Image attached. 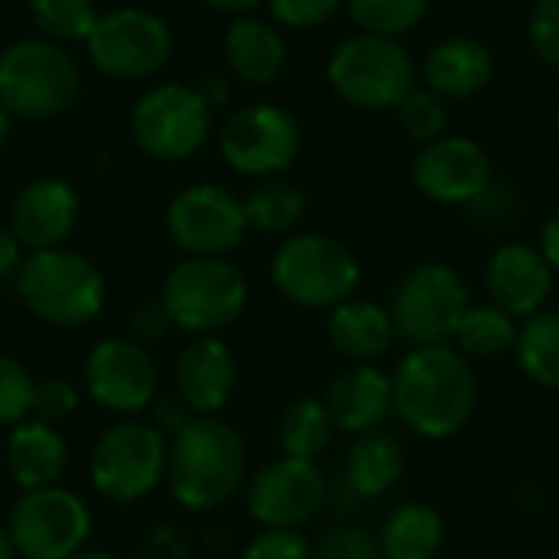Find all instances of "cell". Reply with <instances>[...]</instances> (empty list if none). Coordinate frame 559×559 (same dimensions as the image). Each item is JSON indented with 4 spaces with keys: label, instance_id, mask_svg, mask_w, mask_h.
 Wrapping results in <instances>:
<instances>
[{
    "label": "cell",
    "instance_id": "1",
    "mask_svg": "<svg viewBox=\"0 0 559 559\" xmlns=\"http://www.w3.org/2000/svg\"><path fill=\"white\" fill-rule=\"evenodd\" d=\"M478 406L472 360L452 344L413 347L393 373V413L429 442L459 436Z\"/></svg>",
    "mask_w": 559,
    "mask_h": 559
},
{
    "label": "cell",
    "instance_id": "2",
    "mask_svg": "<svg viewBox=\"0 0 559 559\" xmlns=\"http://www.w3.org/2000/svg\"><path fill=\"white\" fill-rule=\"evenodd\" d=\"M246 442L242 436L216 419L193 416L167 445V488L187 511L223 508L246 481Z\"/></svg>",
    "mask_w": 559,
    "mask_h": 559
},
{
    "label": "cell",
    "instance_id": "3",
    "mask_svg": "<svg viewBox=\"0 0 559 559\" xmlns=\"http://www.w3.org/2000/svg\"><path fill=\"white\" fill-rule=\"evenodd\" d=\"M20 301L52 328H82L105 308V278L92 259L66 246L29 252L16 272Z\"/></svg>",
    "mask_w": 559,
    "mask_h": 559
},
{
    "label": "cell",
    "instance_id": "4",
    "mask_svg": "<svg viewBox=\"0 0 559 559\" xmlns=\"http://www.w3.org/2000/svg\"><path fill=\"white\" fill-rule=\"evenodd\" d=\"M269 272L275 292L305 311H334L360 288L357 255L344 242L318 233L288 236L275 249Z\"/></svg>",
    "mask_w": 559,
    "mask_h": 559
},
{
    "label": "cell",
    "instance_id": "5",
    "mask_svg": "<svg viewBox=\"0 0 559 559\" xmlns=\"http://www.w3.org/2000/svg\"><path fill=\"white\" fill-rule=\"evenodd\" d=\"M160 301L174 328L206 337L226 331L246 311L249 282L223 255H187L164 275Z\"/></svg>",
    "mask_w": 559,
    "mask_h": 559
},
{
    "label": "cell",
    "instance_id": "6",
    "mask_svg": "<svg viewBox=\"0 0 559 559\" xmlns=\"http://www.w3.org/2000/svg\"><path fill=\"white\" fill-rule=\"evenodd\" d=\"M79 95V62L46 36L16 39L0 52V108L10 118H49Z\"/></svg>",
    "mask_w": 559,
    "mask_h": 559
},
{
    "label": "cell",
    "instance_id": "7",
    "mask_svg": "<svg viewBox=\"0 0 559 559\" xmlns=\"http://www.w3.org/2000/svg\"><path fill=\"white\" fill-rule=\"evenodd\" d=\"M472 308V288L459 269L445 262L413 265L390 295V318L396 337L409 347L449 344Z\"/></svg>",
    "mask_w": 559,
    "mask_h": 559
},
{
    "label": "cell",
    "instance_id": "8",
    "mask_svg": "<svg viewBox=\"0 0 559 559\" xmlns=\"http://www.w3.org/2000/svg\"><path fill=\"white\" fill-rule=\"evenodd\" d=\"M416 66L409 52L386 36H350L328 59L331 88L354 108L386 111L416 88Z\"/></svg>",
    "mask_w": 559,
    "mask_h": 559
},
{
    "label": "cell",
    "instance_id": "9",
    "mask_svg": "<svg viewBox=\"0 0 559 559\" xmlns=\"http://www.w3.org/2000/svg\"><path fill=\"white\" fill-rule=\"evenodd\" d=\"M167 436L151 423H118L92 449L88 475L102 498L134 504L167 478Z\"/></svg>",
    "mask_w": 559,
    "mask_h": 559
},
{
    "label": "cell",
    "instance_id": "10",
    "mask_svg": "<svg viewBox=\"0 0 559 559\" xmlns=\"http://www.w3.org/2000/svg\"><path fill=\"white\" fill-rule=\"evenodd\" d=\"M213 128V105L183 82H164L144 92L131 108V138L154 160L193 157Z\"/></svg>",
    "mask_w": 559,
    "mask_h": 559
},
{
    "label": "cell",
    "instance_id": "11",
    "mask_svg": "<svg viewBox=\"0 0 559 559\" xmlns=\"http://www.w3.org/2000/svg\"><path fill=\"white\" fill-rule=\"evenodd\" d=\"M92 66L108 79H147L164 69L174 49L170 26L141 7H121L98 16L85 39Z\"/></svg>",
    "mask_w": 559,
    "mask_h": 559
},
{
    "label": "cell",
    "instance_id": "12",
    "mask_svg": "<svg viewBox=\"0 0 559 559\" xmlns=\"http://www.w3.org/2000/svg\"><path fill=\"white\" fill-rule=\"evenodd\" d=\"M7 531L20 559H69L85 550L92 514L75 491L52 485L23 491L10 511Z\"/></svg>",
    "mask_w": 559,
    "mask_h": 559
},
{
    "label": "cell",
    "instance_id": "13",
    "mask_svg": "<svg viewBox=\"0 0 559 559\" xmlns=\"http://www.w3.org/2000/svg\"><path fill=\"white\" fill-rule=\"evenodd\" d=\"M167 233L187 255H229L249 233L246 203L219 183L183 187L167 206Z\"/></svg>",
    "mask_w": 559,
    "mask_h": 559
},
{
    "label": "cell",
    "instance_id": "14",
    "mask_svg": "<svg viewBox=\"0 0 559 559\" xmlns=\"http://www.w3.org/2000/svg\"><path fill=\"white\" fill-rule=\"evenodd\" d=\"M301 151V128L295 115L278 105H249L219 128L223 160L246 177H275Z\"/></svg>",
    "mask_w": 559,
    "mask_h": 559
},
{
    "label": "cell",
    "instance_id": "15",
    "mask_svg": "<svg viewBox=\"0 0 559 559\" xmlns=\"http://www.w3.org/2000/svg\"><path fill=\"white\" fill-rule=\"evenodd\" d=\"M328 501V478L318 462L305 459H272L262 465L246 491L249 518L262 527L298 531L301 524L314 521Z\"/></svg>",
    "mask_w": 559,
    "mask_h": 559
},
{
    "label": "cell",
    "instance_id": "16",
    "mask_svg": "<svg viewBox=\"0 0 559 559\" xmlns=\"http://www.w3.org/2000/svg\"><path fill=\"white\" fill-rule=\"evenodd\" d=\"M85 390L108 413H144L157 400V364L134 337H105L85 357Z\"/></svg>",
    "mask_w": 559,
    "mask_h": 559
},
{
    "label": "cell",
    "instance_id": "17",
    "mask_svg": "<svg viewBox=\"0 0 559 559\" xmlns=\"http://www.w3.org/2000/svg\"><path fill=\"white\" fill-rule=\"evenodd\" d=\"M413 183L423 197L445 206H468L491 187V157L472 138L442 134L419 147Z\"/></svg>",
    "mask_w": 559,
    "mask_h": 559
},
{
    "label": "cell",
    "instance_id": "18",
    "mask_svg": "<svg viewBox=\"0 0 559 559\" xmlns=\"http://www.w3.org/2000/svg\"><path fill=\"white\" fill-rule=\"evenodd\" d=\"M554 269L540 249L531 242H508L495 249L485 269V288L491 305L508 311L518 321H527L547 308L554 292Z\"/></svg>",
    "mask_w": 559,
    "mask_h": 559
},
{
    "label": "cell",
    "instance_id": "19",
    "mask_svg": "<svg viewBox=\"0 0 559 559\" xmlns=\"http://www.w3.org/2000/svg\"><path fill=\"white\" fill-rule=\"evenodd\" d=\"M79 223V197L59 177L26 183L10 210V229L26 252L62 246Z\"/></svg>",
    "mask_w": 559,
    "mask_h": 559
},
{
    "label": "cell",
    "instance_id": "20",
    "mask_svg": "<svg viewBox=\"0 0 559 559\" xmlns=\"http://www.w3.org/2000/svg\"><path fill=\"white\" fill-rule=\"evenodd\" d=\"M177 396L190 406L193 416H216L239 380L233 350L216 337H193L177 357Z\"/></svg>",
    "mask_w": 559,
    "mask_h": 559
},
{
    "label": "cell",
    "instance_id": "21",
    "mask_svg": "<svg viewBox=\"0 0 559 559\" xmlns=\"http://www.w3.org/2000/svg\"><path fill=\"white\" fill-rule=\"evenodd\" d=\"M324 406L337 432L347 436L373 432L393 413V377L383 373L377 364H350L331 380L324 393Z\"/></svg>",
    "mask_w": 559,
    "mask_h": 559
},
{
    "label": "cell",
    "instance_id": "22",
    "mask_svg": "<svg viewBox=\"0 0 559 559\" xmlns=\"http://www.w3.org/2000/svg\"><path fill=\"white\" fill-rule=\"evenodd\" d=\"M3 459H7L10 478L20 485V491H39V488L59 485V478L66 475V465H69V449L52 423L29 416L10 429Z\"/></svg>",
    "mask_w": 559,
    "mask_h": 559
},
{
    "label": "cell",
    "instance_id": "23",
    "mask_svg": "<svg viewBox=\"0 0 559 559\" xmlns=\"http://www.w3.org/2000/svg\"><path fill=\"white\" fill-rule=\"evenodd\" d=\"M328 341L350 364H377L393 350L400 337L390 308L377 301L350 298L334 311H328Z\"/></svg>",
    "mask_w": 559,
    "mask_h": 559
},
{
    "label": "cell",
    "instance_id": "24",
    "mask_svg": "<svg viewBox=\"0 0 559 559\" xmlns=\"http://www.w3.org/2000/svg\"><path fill=\"white\" fill-rule=\"evenodd\" d=\"M495 75V56L472 36H449L436 43L423 62V79L439 98H472Z\"/></svg>",
    "mask_w": 559,
    "mask_h": 559
},
{
    "label": "cell",
    "instance_id": "25",
    "mask_svg": "<svg viewBox=\"0 0 559 559\" xmlns=\"http://www.w3.org/2000/svg\"><path fill=\"white\" fill-rule=\"evenodd\" d=\"M403 472H406V449L393 432L373 429V432L354 436L347 459H344V485L357 498L377 501L390 495L400 485Z\"/></svg>",
    "mask_w": 559,
    "mask_h": 559
},
{
    "label": "cell",
    "instance_id": "26",
    "mask_svg": "<svg viewBox=\"0 0 559 559\" xmlns=\"http://www.w3.org/2000/svg\"><path fill=\"white\" fill-rule=\"evenodd\" d=\"M226 66L249 85H269L285 69V39L282 33L255 16H239L223 39Z\"/></svg>",
    "mask_w": 559,
    "mask_h": 559
},
{
    "label": "cell",
    "instance_id": "27",
    "mask_svg": "<svg viewBox=\"0 0 559 559\" xmlns=\"http://www.w3.org/2000/svg\"><path fill=\"white\" fill-rule=\"evenodd\" d=\"M377 544L383 559H436L445 547V521L436 508L406 501L383 518Z\"/></svg>",
    "mask_w": 559,
    "mask_h": 559
},
{
    "label": "cell",
    "instance_id": "28",
    "mask_svg": "<svg viewBox=\"0 0 559 559\" xmlns=\"http://www.w3.org/2000/svg\"><path fill=\"white\" fill-rule=\"evenodd\" d=\"M334 419L324 406V400L318 396H298L285 406L282 423H278V442L282 452L292 459H305V462H318L331 442H334Z\"/></svg>",
    "mask_w": 559,
    "mask_h": 559
},
{
    "label": "cell",
    "instance_id": "29",
    "mask_svg": "<svg viewBox=\"0 0 559 559\" xmlns=\"http://www.w3.org/2000/svg\"><path fill=\"white\" fill-rule=\"evenodd\" d=\"M521 324L498 305H472L455 331V350H462L468 360H498L508 350L518 347Z\"/></svg>",
    "mask_w": 559,
    "mask_h": 559
},
{
    "label": "cell",
    "instance_id": "30",
    "mask_svg": "<svg viewBox=\"0 0 559 559\" xmlns=\"http://www.w3.org/2000/svg\"><path fill=\"white\" fill-rule=\"evenodd\" d=\"M518 364L524 377L544 390H559V311H540L521 324Z\"/></svg>",
    "mask_w": 559,
    "mask_h": 559
},
{
    "label": "cell",
    "instance_id": "31",
    "mask_svg": "<svg viewBox=\"0 0 559 559\" xmlns=\"http://www.w3.org/2000/svg\"><path fill=\"white\" fill-rule=\"evenodd\" d=\"M246 216H249V229L278 236V233H292L301 216H305V193L288 183V180H262L246 200Z\"/></svg>",
    "mask_w": 559,
    "mask_h": 559
},
{
    "label": "cell",
    "instance_id": "32",
    "mask_svg": "<svg viewBox=\"0 0 559 559\" xmlns=\"http://www.w3.org/2000/svg\"><path fill=\"white\" fill-rule=\"evenodd\" d=\"M36 29L52 43H85L98 23L92 0H29Z\"/></svg>",
    "mask_w": 559,
    "mask_h": 559
},
{
    "label": "cell",
    "instance_id": "33",
    "mask_svg": "<svg viewBox=\"0 0 559 559\" xmlns=\"http://www.w3.org/2000/svg\"><path fill=\"white\" fill-rule=\"evenodd\" d=\"M354 23L370 36L396 39L416 29L429 10V0H344Z\"/></svg>",
    "mask_w": 559,
    "mask_h": 559
},
{
    "label": "cell",
    "instance_id": "34",
    "mask_svg": "<svg viewBox=\"0 0 559 559\" xmlns=\"http://www.w3.org/2000/svg\"><path fill=\"white\" fill-rule=\"evenodd\" d=\"M396 118L403 124V131L423 144L436 141L445 134V124H449V111H445V102L429 92V88H413L400 105H396Z\"/></svg>",
    "mask_w": 559,
    "mask_h": 559
},
{
    "label": "cell",
    "instance_id": "35",
    "mask_svg": "<svg viewBox=\"0 0 559 559\" xmlns=\"http://www.w3.org/2000/svg\"><path fill=\"white\" fill-rule=\"evenodd\" d=\"M33 377L29 370L10 357L0 354V426H20L23 419H29V403H33Z\"/></svg>",
    "mask_w": 559,
    "mask_h": 559
},
{
    "label": "cell",
    "instance_id": "36",
    "mask_svg": "<svg viewBox=\"0 0 559 559\" xmlns=\"http://www.w3.org/2000/svg\"><path fill=\"white\" fill-rule=\"evenodd\" d=\"M311 559H383L377 534L357 524H341L314 544Z\"/></svg>",
    "mask_w": 559,
    "mask_h": 559
},
{
    "label": "cell",
    "instance_id": "37",
    "mask_svg": "<svg viewBox=\"0 0 559 559\" xmlns=\"http://www.w3.org/2000/svg\"><path fill=\"white\" fill-rule=\"evenodd\" d=\"M79 409V390L72 380L66 377H49V380H36L33 383V403H29V416L43 419V423H62Z\"/></svg>",
    "mask_w": 559,
    "mask_h": 559
},
{
    "label": "cell",
    "instance_id": "38",
    "mask_svg": "<svg viewBox=\"0 0 559 559\" xmlns=\"http://www.w3.org/2000/svg\"><path fill=\"white\" fill-rule=\"evenodd\" d=\"M314 544L298 531L262 527L242 550V559H311Z\"/></svg>",
    "mask_w": 559,
    "mask_h": 559
},
{
    "label": "cell",
    "instance_id": "39",
    "mask_svg": "<svg viewBox=\"0 0 559 559\" xmlns=\"http://www.w3.org/2000/svg\"><path fill=\"white\" fill-rule=\"evenodd\" d=\"M275 23L292 26V29H314L328 23L344 0H265Z\"/></svg>",
    "mask_w": 559,
    "mask_h": 559
},
{
    "label": "cell",
    "instance_id": "40",
    "mask_svg": "<svg viewBox=\"0 0 559 559\" xmlns=\"http://www.w3.org/2000/svg\"><path fill=\"white\" fill-rule=\"evenodd\" d=\"M531 46L534 52L550 62L559 66V0H540L531 13Z\"/></svg>",
    "mask_w": 559,
    "mask_h": 559
},
{
    "label": "cell",
    "instance_id": "41",
    "mask_svg": "<svg viewBox=\"0 0 559 559\" xmlns=\"http://www.w3.org/2000/svg\"><path fill=\"white\" fill-rule=\"evenodd\" d=\"M170 328H174V321H170V314H167V308H164V301H160V298H157V301L141 305V308L134 311V318H131V334H134V341H138V344L160 341Z\"/></svg>",
    "mask_w": 559,
    "mask_h": 559
},
{
    "label": "cell",
    "instance_id": "42",
    "mask_svg": "<svg viewBox=\"0 0 559 559\" xmlns=\"http://www.w3.org/2000/svg\"><path fill=\"white\" fill-rule=\"evenodd\" d=\"M193 419L190 406L180 400V396H164V400H154L151 403V426L160 429L164 436H177L187 423Z\"/></svg>",
    "mask_w": 559,
    "mask_h": 559
},
{
    "label": "cell",
    "instance_id": "43",
    "mask_svg": "<svg viewBox=\"0 0 559 559\" xmlns=\"http://www.w3.org/2000/svg\"><path fill=\"white\" fill-rule=\"evenodd\" d=\"M23 259H26V255H23V246H20V239L13 236V229H10V226H0V282L16 278Z\"/></svg>",
    "mask_w": 559,
    "mask_h": 559
},
{
    "label": "cell",
    "instance_id": "44",
    "mask_svg": "<svg viewBox=\"0 0 559 559\" xmlns=\"http://www.w3.org/2000/svg\"><path fill=\"white\" fill-rule=\"evenodd\" d=\"M540 252H544V259L550 262V269L559 272V213H554V216L544 223V233H540Z\"/></svg>",
    "mask_w": 559,
    "mask_h": 559
},
{
    "label": "cell",
    "instance_id": "45",
    "mask_svg": "<svg viewBox=\"0 0 559 559\" xmlns=\"http://www.w3.org/2000/svg\"><path fill=\"white\" fill-rule=\"evenodd\" d=\"M206 7H213V10H223V13H249V10H255L262 0H203Z\"/></svg>",
    "mask_w": 559,
    "mask_h": 559
},
{
    "label": "cell",
    "instance_id": "46",
    "mask_svg": "<svg viewBox=\"0 0 559 559\" xmlns=\"http://www.w3.org/2000/svg\"><path fill=\"white\" fill-rule=\"evenodd\" d=\"M0 559H20L16 557V547H13V537L7 527H0Z\"/></svg>",
    "mask_w": 559,
    "mask_h": 559
},
{
    "label": "cell",
    "instance_id": "47",
    "mask_svg": "<svg viewBox=\"0 0 559 559\" xmlns=\"http://www.w3.org/2000/svg\"><path fill=\"white\" fill-rule=\"evenodd\" d=\"M7 138H10V115L0 108V151H3V144H7Z\"/></svg>",
    "mask_w": 559,
    "mask_h": 559
},
{
    "label": "cell",
    "instance_id": "48",
    "mask_svg": "<svg viewBox=\"0 0 559 559\" xmlns=\"http://www.w3.org/2000/svg\"><path fill=\"white\" fill-rule=\"evenodd\" d=\"M69 559H118V557H111V554H105V550H79L75 557H69Z\"/></svg>",
    "mask_w": 559,
    "mask_h": 559
},
{
    "label": "cell",
    "instance_id": "49",
    "mask_svg": "<svg viewBox=\"0 0 559 559\" xmlns=\"http://www.w3.org/2000/svg\"><path fill=\"white\" fill-rule=\"evenodd\" d=\"M557 128H559V118H557Z\"/></svg>",
    "mask_w": 559,
    "mask_h": 559
}]
</instances>
